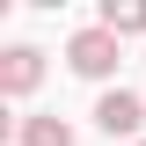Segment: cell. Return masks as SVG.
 Listing matches in <instances>:
<instances>
[{
  "instance_id": "obj_6",
  "label": "cell",
  "mask_w": 146,
  "mask_h": 146,
  "mask_svg": "<svg viewBox=\"0 0 146 146\" xmlns=\"http://www.w3.org/2000/svg\"><path fill=\"white\" fill-rule=\"evenodd\" d=\"M139 146H146V139H139Z\"/></svg>"
},
{
  "instance_id": "obj_2",
  "label": "cell",
  "mask_w": 146,
  "mask_h": 146,
  "mask_svg": "<svg viewBox=\"0 0 146 146\" xmlns=\"http://www.w3.org/2000/svg\"><path fill=\"white\" fill-rule=\"evenodd\" d=\"M95 124L110 131V139H139V124H146V102L131 88H110L102 102H95Z\"/></svg>"
},
{
  "instance_id": "obj_4",
  "label": "cell",
  "mask_w": 146,
  "mask_h": 146,
  "mask_svg": "<svg viewBox=\"0 0 146 146\" xmlns=\"http://www.w3.org/2000/svg\"><path fill=\"white\" fill-rule=\"evenodd\" d=\"M15 146H73V124H66V117H22V124H15Z\"/></svg>"
},
{
  "instance_id": "obj_3",
  "label": "cell",
  "mask_w": 146,
  "mask_h": 146,
  "mask_svg": "<svg viewBox=\"0 0 146 146\" xmlns=\"http://www.w3.org/2000/svg\"><path fill=\"white\" fill-rule=\"evenodd\" d=\"M36 80H44V51H36V44L0 51V95H7V102H15V95H29Z\"/></svg>"
},
{
  "instance_id": "obj_5",
  "label": "cell",
  "mask_w": 146,
  "mask_h": 146,
  "mask_svg": "<svg viewBox=\"0 0 146 146\" xmlns=\"http://www.w3.org/2000/svg\"><path fill=\"white\" fill-rule=\"evenodd\" d=\"M102 29L124 44V36H139L146 29V0H102Z\"/></svg>"
},
{
  "instance_id": "obj_1",
  "label": "cell",
  "mask_w": 146,
  "mask_h": 146,
  "mask_svg": "<svg viewBox=\"0 0 146 146\" xmlns=\"http://www.w3.org/2000/svg\"><path fill=\"white\" fill-rule=\"evenodd\" d=\"M66 66L80 73V80H110V73H117V36H110L102 22L73 29V44H66Z\"/></svg>"
}]
</instances>
